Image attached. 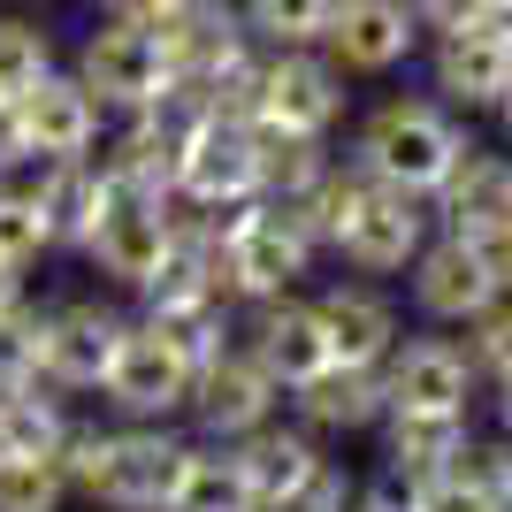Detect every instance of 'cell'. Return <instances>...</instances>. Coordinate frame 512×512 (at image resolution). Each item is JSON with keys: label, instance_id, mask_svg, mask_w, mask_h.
I'll use <instances>...</instances> for the list:
<instances>
[{"label": "cell", "instance_id": "cell-1", "mask_svg": "<svg viewBox=\"0 0 512 512\" xmlns=\"http://www.w3.org/2000/svg\"><path fill=\"white\" fill-rule=\"evenodd\" d=\"M184 451L192 436L184 428H153V421H85L69 428L62 444V482L77 505L100 512H169L176 474H184Z\"/></svg>", "mask_w": 512, "mask_h": 512}, {"label": "cell", "instance_id": "cell-2", "mask_svg": "<svg viewBox=\"0 0 512 512\" xmlns=\"http://www.w3.org/2000/svg\"><path fill=\"white\" fill-rule=\"evenodd\" d=\"M467 153H474L467 115H451L436 92H390V100H375L360 123H352L344 161L360 176H375V184H390V192L436 199Z\"/></svg>", "mask_w": 512, "mask_h": 512}, {"label": "cell", "instance_id": "cell-3", "mask_svg": "<svg viewBox=\"0 0 512 512\" xmlns=\"http://www.w3.org/2000/svg\"><path fill=\"white\" fill-rule=\"evenodd\" d=\"M314 268H321V253L306 245V230L276 207V199H253V207H230V214H222V276H230L237 314H245V306H268V299L306 291Z\"/></svg>", "mask_w": 512, "mask_h": 512}, {"label": "cell", "instance_id": "cell-4", "mask_svg": "<svg viewBox=\"0 0 512 512\" xmlns=\"http://www.w3.org/2000/svg\"><path fill=\"white\" fill-rule=\"evenodd\" d=\"M130 337V306L107 299V291H69V299H46L39 321V390L54 398H100L107 367Z\"/></svg>", "mask_w": 512, "mask_h": 512}, {"label": "cell", "instance_id": "cell-5", "mask_svg": "<svg viewBox=\"0 0 512 512\" xmlns=\"http://www.w3.org/2000/svg\"><path fill=\"white\" fill-rule=\"evenodd\" d=\"M344 115H352V92H344L337 62H329L321 46L260 54V69H253V130H268V138H337Z\"/></svg>", "mask_w": 512, "mask_h": 512}, {"label": "cell", "instance_id": "cell-6", "mask_svg": "<svg viewBox=\"0 0 512 512\" xmlns=\"http://www.w3.org/2000/svg\"><path fill=\"white\" fill-rule=\"evenodd\" d=\"M69 77L100 100L107 123L146 115V107H161V100L176 92V69H169V54H161V39H153V31H138V23H92L85 39H77Z\"/></svg>", "mask_w": 512, "mask_h": 512}, {"label": "cell", "instance_id": "cell-7", "mask_svg": "<svg viewBox=\"0 0 512 512\" xmlns=\"http://www.w3.org/2000/svg\"><path fill=\"white\" fill-rule=\"evenodd\" d=\"M428 237H436L428 199L390 192V184L367 176L360 199H352V214H344V230H337V245H329V260L352 268V276H367V283H390V276H406L413 260H421Z\"/></svg>", "mask_w": 512, "mask_h": 512}, {"label": "cell", "instance_id": "cell-8", "mask_svg": "<svg viewBox=\"0 0 512 512\" xmlns=\"http://www.w3.org/2000/svg\"><path fill=\"white\" fill-rule=\"evenodd\" d=\"M406 299H413V321L421 329H444L459 337L467 321H482L497 299H505V283H497V260L490 245H467V237H428L421 260L406 268Z\"/></svg>", "mask_w": 512, "mask_h": 512}, {"label": "cell", "instance_id": "cell-9", "mask_svg": "<svg viewBox=\"0 0 512 512\" xmlns=\"http://www.w3.org/2000/svg\"><path fill=\"white\" fill-rule=\"evenodd\" d=\"M192 383H199V367L184 360L169 337H153L146 321L130 314V337H123V352H115V367H107V383H100V406H107V421L184 428Z\"/></svg>", "mask_w": 512, "mask_h": 512}, {"label": "cell", "instance_id": "cell-10", "mask_svg": "<svg viewBox=\"0 0 512 512\" xmlns=\"http://www.w3.org/2000/svg\"><path fill=\"white\" fill-rule=\"evenodd\" d=\"M375 375H383L390 413H474L482 406V375H474L467 344L444 337V329H406Z\"/></svg>", "mask_w": 512, "mask_h": 512}, {"label": "cell", "instance_id": "cell-11", "mask_svg": "<svg viewBox=\"0 0 512 512\" xmlns=\"http://www.w3.org/2000/svg\"><path fill=\"white\" fill-rule=\"evenodd\" d=\"M130 314L146 321L153 337H169L192 367L222 360V352L237 344V306L222 299V291H214L199 268H184V260H169V268H161V276L138 291V306H130Z\"/></svg>", "mask_w": 512, "mask_h": 512}, {"label": "cell", "instance_id": "cell-12", "mask_svg": "<svg viewBox=\"0 0 512 512\" xmlns=\"http://www.w3.org/2000/svg\"><path fill=\"white\" fill-rule=\"evenodd\" d=\"M268 421H283V390L245 344H230L222 360L199 367L192 406H184V428H192L199 444H245V436L268 428Z\"/></svg>", "mask_w": 512, "mask_h": 512}, {"label": "cell", "instance_id": "cell-13", "mask_svg": "<svg viewBox=\"0 0 512 512\" xmlns=\"http://www.w3.org/2000/svg\"><path fill=\"white\" fill-rule=\"evenodd\" d=\"M421 16L413 0H329V31L321 54L337 62V77H390L421 54Z\"/></svg>", "mask_w": 512, "mask_h": 512}, {"label": "cell", "instance_id": "cell-14", "mask_svg": "<svg viewBox=\"0 0 512 512\" xmlns=\"http://www.w3.org/2000/svg\"><path fill=\"white\" fill-rule=\"evenodd\" d=\"M169 207H176V199H169ZM169 207L115 192V207L100 214V230H92V245H85L92 276H100L107 291H130V299H138V291H146V283L176 260V222H169Z\"/></svg>", "mask_w": 512, "mask_h": 512}, {"label": "cell", "instance_id": "cell-15", "mask_svg": "<svg viewBox=\"0 0 512 512\" xmlns=\"http://www.w3.org/2000/svg\"><path fill=\"white\" fill-rule=\"evenodd\" d=\"M314 314H321V337H329L337 367H383L398 352V337H406V306L390 299V283H367V276L321 283Z\"/></svg>", "mask_w": 512, "mask_h": 512}, {"label": "cell", "instance_id": "cell-16", "mask_svg": "<svg viewBox=\"0 0 512 512\" xmlns=\"http://www.w3.org/2000/svg\"><path fill=\"white\" fill-rule=\"evenodd\" d=\"M428 92L451 115H490L512 85V54L490 23H459V31H428Z\"/></svg>", "mask_w": 512, "mask_h": 512}, {"label": "cell", "instance_id": "cell-17", "mask_svg": "<svg viewBox=\"0 0 512 512\" xmlns=\"http://www.w3.org/2000/svg\"><path fill=\"white\" fill-rule=\"evenodd\" d=\"M153 39H161V54H169L176 85H214V77H230V69H245L260 54L237 0H184Z\"/></svg>", "mask_w": 512, "mask_h": 512}, {"label": "cell", "instance_id": "cell-18", "mask_svg": "<svg viewBox=\"0 0 512 512\" xmlns=\"http://www.w3.org/2000/svg\"><path fill=\"white\" fill-rule=\"evenodd\" d=\"M237 344L253 352L276 390L291 398L299 383H314L329 367V337H321V314H314V291H291V299H268V306H245L237 314Z\"/></svg>", "mask_w": 512, "mask_h": 512}, {"label": "cell", "instance_id": "cell-19", "mask_svg": "<svg viewBox=\"0 0 512 512\" xmlns=\"http://www.w3.org/2000/svg\"><path fill=\"white\" fill-rule=\"evenodd\" d=\"M176 199L199 214H230L260 199V130L253 123H199V138L184 146V184Z\"/></svg>", "mask_w": 512, "mask_h": 512}, {"label": "cell", "instance_id": "cell-20", "mask_svg": "<svg viewBox=\"0 0 512 512\" xmlns=\"http://www.w3.org/2000/svg\"><path fill=\"white\" fill-rule=\"evenodd\" d=\"M16 130H23V153L31 161H92L107 138V115L69 69L39 77V85L16 100Z\"/></svg>", "mask_w": 512, "mask_h": 512}, {"label": "cell", "instance_id": "cell-21", "mask_svg": "<svg viewBox=\"0 0 512 512\" xmlns=\"http://www.w3.org/2000/svg\"><path fill=\"white\" fill-rule=\"evenodd\" d=\"M8 176L39 199L54 253H77V260H85L92 230H100V214L115 207V184L100 176V161H16Z\"/></svg>", "mask_w": 512, "mask_h": 512}, {"label": "cell", "instance_id": "cell-22", "mask_svg": "<svg viewBox=\"0 0 512 512\" xmlns=\"http://www.w3.org/2000/svg\"><path fill=\"white\" fill-rule=\"evenodd\" d=\"M428 214H436V230H444V237L505 245V237H512V153L474 146L467 161L451 169V184L428 199Z\"/></svg>", "mask_w": 512, "mask_h": 512}, {"label": "cell", "instance_id": "cell-23", "mask_svg": "<svg viewBox=\"0 0 512 512\" xmlns=\"http://www.w3.org/2000/svg\"><path fill=\"white\" fill-rule=\"evenodd\" d=\"M283 413L314 436V444H352V436H375L383 428V375L375 367H321L314 383H299L291 398H283Z\"/></svg>", "mask_w": 512, "mask_h": 512}, {"label": "cell", "instance_id": "cell-24", "mask_svg": "<svg viewBox=\"0 0 512 512\" xmlns=\"http://www.w3.org/2000/svg\"><path fill=\"white\" fill-rule=\"evenodd\" d=\"M467 444H474V413H383V428H375L383 482H398V490L451 474Z\"/></svg>", "mask_w": 512, "mask_h": 512}, {"label": "cell", "instance_id": "cell-25", "mask_svg": "<svg viewBox=\"0 0 512 512\" xmlns=\"http://www.w3.org/2000/svg\"><path fill=\"white\" fill-rule=\"evenodd\" d=\"M230 459H237V474H245V490H253L260 505H283V497H291V490H306V482H314V474L329 467L337 451H329V444H314V436H306V428L291 421V413H283V421L253 428L245 444H230Z\"/></svg>", "mask_w": 512, "mask_h": 512}, {"label": "cell", "instance_id": "cell-26", "mask_svg": "<svg viewBox=\"0 0 512 512\" xmlns=\"http://www.w3.org/2000/svg\"><path fill=\"white\" fill-rule=\"evenodd\" d=\"M69 428H77V406L39 390V383L0 398V451H16V459H62Z\"/></svg>", "mask_w": 512, "mask_h": 512}, {"label": "cell", "instance_id": "cell-27", "mask_svg": "<svg viewBox=\"0 0 512 512\" xmlns=\"http://www.w3.org/2000/svg\"><path fill=\"white\" fill-rule=\"evenodd\" d=\"M169 512H260V497L245 490V474H237L230 444H199V436H192Z\"/></svg>", "mask_w": 512, "mask_h": 512}, {"label": "cell", "instance_id": "cell-28", "mask_svg": "<svg viewBox=\"0 0 512 512\" xmlns=\"http://www.w3.org/2000/svg\"><path fill=\"white\" fill-rule=\"evenodd\" d=\"M337 161H344L337 138H268L260 130V199H276V207L283 199H306Z\"/></svg>", "mask_w": 512, "mask_h": 512}, {"label": "cell", "instance_id": "cell-29", "mask_svg": "<svg viewBox=\"0 0 512 512\" xmlns=\"http://www.w3.org/2000/svg\"><path fill=\"white\" fill-rule=\"evenodd\" d=\"M237 8H245V31L260 54H299L329 31V0H237Z\"/></svg>", "mask_w": 512, "mask_h": 512}, {"label": "cell", "instance_id": "cell-30", "mask_svg": "<svg viewBox=\"0 0 512 512\" xmlns=\"http://www.w3.org/2000/svg\"><path fill=\"white\" fill-rule=\"evenodd\" d=\"M54 31L31 16H0V100H23V92L39 85V77H54Z\"/></svg>", "mask_w": 512, "mask_h": 512}, {"label": "cell", "instance_id": "cell-31", "mask_svg": "<svg viewBox=\"0 0 512 512\" xmlns=\"http://www.w3.org/2000/svg\"><path fill=\"white\" fill-rule=\"evenodd\" d=\"M54 253V237H46V214H39V199L23 192L16 176H0V268H39V260Z\"/></svg>", "mask_w": 512, "mask_h": 512}, {"label": "cell", "instance_id": "cell-32", "mask_svg": "<svg viewBox=\"0 0 512 512\" xmlns=\"http://www.w3.org/2000/svg\"><path fill=\"white\" fill-rule=\"evenodd\" d=\"M62 467L54 459H16V451H0V512H69Z\"/></svg>", "mask_w": 512, "mask_h": 512}, {"label": "cell", "instance_id": "cell-33", "mask_svg": "<svg viewBox=\"0 0 512 512\" xmlns=\"http://www.w3.org/2000/svg\"><path fill=\"white\" fill-rule=\"evenodd\" d=\"M39 321H46V299H39V291L0 314V398H16V390L39 383Z\"/></svg>", "mask_w": 512, "mask_h": 512}, {"label": "cell", "instance_id": "cell-34", "mask_svg": "<svg viewBox=\"0 0 512 512\" xmlns=\"http://www.w3.org/2000/svg\"><path fill=\"white\" fill-rule=\"evenodd\" d=\"M459 344H467V360H474V375H482V390L512 383V299H497L482 321H467V329H459Z\"/></svg>", "mask_w": 512, "mask_h": 512}, {"label": "cell", "instance_id": "cell-35", "mask_svg": "<svg viewBox=\"0 0 512 512\" xmlns=\"http://www.w3.org/2000/svg\"><path fill=\"white\" fill-rule=\"evenodd\" d=\"M352 490H360V474L344 467V459H329L306 490H291L283 505H260V512H352Z\"/></svg>", "mask_w": 512, "mask_h": 512}, {"label": "cell", "instance_id": "cell-36", "mask_svg": "<svg viewBox=\"0 0 512 512\" xmlns=\"http://www.w3.org/2000/svg\"><path fill=\"white\" fill-rule=\"evenodd\" d=\"M406 497H413V512H490L467 482H459V467L436 474V482H421V490H406Z\"/></svg>", "mask_w": 512, "mask_h": 512}, {"label": "cell", "instance_id": "cell-37", "mask_svg": "<svg viewBox=\"0 0 512 512\" xmlns=\"http://www.w3.org/2000/svg\"><path fill=\"white\" fill-rule=\"evenodd\" d=\"M497 0H413V16H421V31H459V23H482Z\"/></svg>", "mask_w": 512, "mask_h": 512}, {"label": "cell", "instance_id": "cell-38", "mask_svg": "<svg viewBox=\"0 0 512 512\" xmlns=\"http://www.w3.org/2000/svg\"><path fill=\"white\" fill-rule=\"evenodd\" d=\"M92 8H100V23H138V31H161L184 0H92Z\"/></svg>", "mask_w": 512, "mask_h": 512}, {"label": "cell", "instance_id": "cell-39", "mask_svg": "<svg viewBox=\"0 0 512 512\" xmlns=\"http://www.w3.org/2000/svg\"><path fill=\"white\" fill-rule=\"evenodd\" d=\"M352 512H413V497L398 490V482H360V490H352Z\"/></svg>", "mask_w": 512, "mask_h": 512}, {"label": "cell", "instance_id": "cell-40", "mask_svg": "<svg viewBox=\"0 0 512 512\" xmlns=\"http://www.w3.org/2000/svg\"><path fill=\"white\" fill-rule=\"evenodd\" d=\"M482 406H490V436H505V444H512V383L482 390Z\"/></svg>", "mask_w": 512, "mask_h": 512}, {"label": "cell", "instance_id": "cell-41", "mask_svg": "<svg viewBox=\"0 0 512 512\" xmlns=\"http://www.w3.org/2000/svg\"><path fill=\"white\" fill-rule=\"evenodd\" d=\"M23 299H31V276H23V268H0V314L23 306Z\"/></svg>", "mask_w": 512, "mask_h": 512}, {"label": "cell", "instance_id": "cell-42", "mask_svg": "<svg viewBox=\"0 0 512 512\" xmlns=\"http://www.w3.org/2000/svg\"><path fill=\"white\" fill-rule=\"evenodd\" d=\"M482 23H490L497 39H505V54H512V0H497V8H490V16H482Z\"/></svg>", "mask_w": 512, "mask_h": 512}, {"label": "cell", "instance_id": "cell-43", "mask_svg": "<svg viewBox=\"0 0 512 512\" xmlns=\"http://www.w3.org/2000/svg\"><path fill=\"white\" fill-rule=\"evenodd\" d=\"M490 260H497V283H505V299H512V237H505V245H490Z\"/></svg>", "mask_w": 512, "mask_h": 512}, {"label": "cell", "instance_id": "cell-44", "mask_svg": "<svg viewBox=\"0 0 512 512\" xmlns=\"http://www.w3.org/2000/svg\"><path fill=\"white\" fill-rule=\"evenodd\" d=\"M490 115H497V130H505V138H512V85H505V100H497Z\"/></svg>", "mask_w": 512, "mask_h": 512}, {"label": "cell", "instance_id": "cell-45", "mask_svg": "<svg viewBox=\"0 0 512 512\" xmlns=\"http://www.w3.org/2000/svg\"><path fill=\"white\" fill-rule=\"evenodd\" d=\"M31 8H39V0H31Z\"/></svg>", "mask_w": 512, "mask_h": 512}, {"label": "cell", "instance_id": "cell-46", "mask_svg": "<svg viewBox=\"0 0 512 512\" xmlns=\"http://www.w3.org/2000/svg\"><path fill=\"white\" fill-rule=\"evenodd\" d=\"M0 107H8V100H0Z\"/></svg>", "mask_w": 512, "mask_h": 512}]
</instances>
